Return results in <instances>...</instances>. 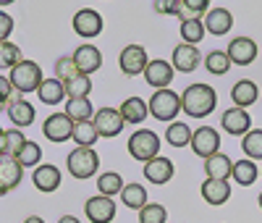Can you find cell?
<instances>
[{"label": "cell", "instance_id": "cell-1", "mask_svg": "<svg viewBox=\"0 0 262 223\" xmlns=\"http://www.w3.org/2000/svg\"><path fill=\"white\" fill-rule=\"evenodd\" d=\"M217 105V92L210 84H189L181 95V110L191 118H207Z\"/></svg>", "mask_w": 262, "mask_h": 223}, {"label": "cell", "instance_id": "cell-2", "mask_svg": "<svg viewBox=\"0 0 262 223\" xmlns=\"http://www.w3.org/2000/svg\"><path fill=\"white\" fill-rule=\"evenodd\" d=\"M128 155L139 163H149L160 155V137L149 129H139L128 137Z\"/></svg>", "mask_w": 262, "mask_h": 223}, {"label": "cell", "instance_id": "cell-3", "mask_svg": "<svg viewBox=\"0 0 262 223\" xmlns=\"http://www.w3.org/2000/svg\"><path fill=\"white\" fill-rule=\"evenodd\" d=\"M149 113L155 116L158 121H165V124H170V121H176V116H179V110H181V97L173 92V89H155V95L149 97Z\"/></svg>", "mask_w": 262, "mask_h": 223}, {"label": "cell", "instance_id": "cell-4", "mask_svg": "<svg viewBox=\"0 0 262 223\" xmlns=\"http://www.w3.org/2000/svg\"><path fill=\"white\" fill-rule=\"evenodd\" d=\"M42 82H45L42 79V69H39V63H34V60H21L16 69H11V84L21 95L37 92Z\"/></svg>", "mask_w": 262, "mask_h": 223}, {"label": "cell", "instance_id": "cell-5", "mask_svg": "<svg viewBox=\"0 0 262 223\" xmlns=\"http://www.w3.org/2000/svg\"><path fill=\"white\" fill-rule=\"evenodd\" d=\"M69 173L74 178H92L100 168V155L92 147H76L74 152H69Z\"/></svg>", "mask_w": 262, "mask_h": 223}, {"label": "cell", "instance_id": "cell-6", "mask_svg": "<svg viewBox=\"0 0 262 223\" xmlns=\"http://www.w3.org/2000/svg\"><path fill=\"white\" fill-rule=\"evenodd\" d=\"M191 150L194 155H200V158H210V155L221 152V134H217L212 126H200L191 131Z\"/></svg>", "mask_w": 262, "mask_h": 223}, {"label": "cell", "instance_id": "cell-7", "mask_svg": "<svg viewBox=\"0 0 262 223\" xmlns=\"http://www.w3.org/2000/svg\"><path fill=\"white\" fill-rule=\"evenodd\" d=\"M92 124H95L97 134H100V137H105V139L118 137V134L123 131V126H126V121H123L118 108H100L97 113H95V121Z\"/></svg>", "mask_w": 262, "mask_h": 223}, {"label": "cell", "instance_id": "cell-8", "mask_svg": "<svg viewBox=\"0 0 262 223\" xmlns=\"http://www.w3.org/2000/svg\"><path fill=\"white\" fill-rule=\"evenodd\" d=\"M147 63H149V58H147V50L142 48V45H126V48L121 50V55H118V66H121V71L126 76L144 74Z\"/></svg>", "mask_w": 262, "mask_h": 223}, {"label": "cell", "instance_id": "cell-9", "mask_svg": "<svg viewBox=\"0 0 262 223\" xmlns=\"http://www.w3.org/2000/svg\"><path fill=\"white\" fill-rule=\"evenodd\" d=\"M74 32L81 37V39H92L102 32V16L95 11V8H81L74 13Z\"/></svg>", "mask_w": 262, "mask_h": 223}, {"label": "cell", "instance_id": "cell-10", "mask_svg": "<svg viewBox=\"0 0 262 223\" xmlns=\"http://www.w3.org/2000/svg\"><path fill=\"white\" fill-rule=\"evenodd\" d=\"M42 134H45L50 142L60 145V142H66V139H71V137H74V121L66 116V113H53V116L45 118Z\"/></svg>", "mask_w": 262, "mask_h": 223}, {"label": "cell", "instance_id": "cell-11", "mask_svg": "<svg viewBox=\"0 0 262 223\" xmlns=\"http://www.w3.org/2000/svg\"><path fill=\"white\" fill-rule=\"evenodd\" d=\"M84 213L92 223H111L116 218V202H113V197L97 194L84 202Z\"/></svg>", "mask_w": 262, "mask_h": 223}, {"label": "cell", "instance_id": "cell-12", "mask_svg": "<svg viewBox=\"0 0 262 223\" xmlns=\"http://www.w3.org/2000/svg\"><path fill=\"white\" fill-rule=\"evenodd\" d=\"M21 176H24V168L18 166V160L0 152V197L13 192L21 184Z\"/></svg>", "mask_w": 262, "mask_h": 223}, {"label": "cell", "instance_id": "cell-13", "mask_svg": "<svg viewBox=\"0 0 262 223\" xmlns=\"http://www.w3.org/2000/svg\"><path fill=\"white\" fill-rule=\"evenodd\" d=\"M228 58L233 66H249L257 58V42L252 37H233L228 42Z\"/></svg>", "mask_w": 262, "mask_h": 223}, {"label": "cell", "instance_id": "cell-14", "mask_svg": "<svg viewBox=\"0 0 262 223\" xmlns=\"http://www.w3.org/2000/svg\"><path fill=\"white\" fill-rule=\"evenodd\" d=\"M173 74H176L173 63L155 58V60L147 63V69H144V82H147L149 87H155V89H165V87L173 82Z\"/></svg>", "mask_w": 262, "mask_h": 223}, {"label": "cell", "instance_id": "cell-15", "mask_svg": "<svg viewBox=\"0 0 262 223\" xmlns=\"http://www.w3.org/2000/svg\"><path fill=\"white\" fill-rule=\"evenodd\" d=\"M71 58H74V63H76L79 74H84V76L95 74V71L100 69V66H102V53L95 48V45H90V42L79 45V48H76V53H74Z\"/></svg>", "mask_w": 262, "mask_h": 223}, {"label": "cell", "instance_id": "cell-16", "mask_svg": "<svg viewBox=\"0 0 262 223\" xmlns=\"http://www.w3.org/2000/svg\"><path fill=\"white\" fill-rule=\"evenodd\" d=\"M221 126H223V131H228V134H233V137H244L247 131H252V118H249V113L244 108H228L226 113H223V118H221Z\"/></svg>", "mask_w": 262, "mask_h": 223}, {"label": "cell", "instance_id": "cell-17", "mask_svg": "<svg viewBox=\"0 0 262 223\" xmlns=\"http://www.w3.org/2000/svg\"><path fill=\"white\" fill-rule=\"evenodd\" d=\"M173 160L163 158V155H158V158H152L149 163H144V178L149 184H168L170 178H173Z\"/></svg>", "mask_w": 262, "mask_h": 223}, {"label": "cell", "instance_id": "cell-18", "mask_svg": "<svg viewBox=\"0 0 262 223\" xmlns=\"http://www.w3.org/2000/svg\"><path fill=\"white\" fill-rule=\"evenodd\" d=\"M200 60H202V55H200V50H196V45H179L176 50H173V69L176 71H181V74H191L196 66H200Z\"/></svg>", "mask_w": 262, "mask_h": 223}, {"label": "cell", "instance_id": "cell-19", "mask_svg": "<svg viewBox=\"0 0 262 223\" xmlns=\"http://www.w3.org/2000/svg\"><path fill=\"white\" fill-rule=\"evenodd\" d=\"M200 192H202V199L207 205H226L228 202V197H231V187H228V181H221V178H205L202 181V187H200Z\"/></svg>", "mask_w": 262, "mask_h": 223}, {"label": "cell", "instance_id": "cell-20", "mask_svg": "<svg viewBox=\"0 0 262 223\" xmlns=\"http://www.w3.org/2000/svg\"><path fill=\"white\" fill-rule=\"evenodd\" d=\"M202 21H205V29H207L210 34H215V37L228 34L231 27H233V16H231V11H226V8H210Z\"/></svg>", "mask_w": 262, "mask_h": 223}, {"label": "cell", "instance_id": "cell-21", "mask_svg": "<svg viewBox=\"0 0 262 223\" xmlns=\"http://www.w3.org/2000/svg\"><path fill=\"white\" fill-rule=\"evenodd\" d=\"M32 181L39 192H55L60 187V171L53 166V163H45V166H37L34 173H32Z\"/></svg>", "mask_w": 262, "mask_h": 223}, {"label": "cell", "instance_id": "cell-22", "mask_svg": "<svg viewBox=\"0 0 262 223\" xmlns=\"http://www.w3.org/2000/svg\"><path fill=\"white\" fill-rule=\"evenodd\" d=\"M257 97H259V89H257V84H254L252 79L236 82L233 89H231V100H233L236 108H244V110H247V105H254Z\"/></svg>", "mask_w": 262, "mask_h": 223}, {"label": "cell", "instance_id": "cell-23", "mask_svg": "<svg viewBox=\"0 0 262 223\" xmlns=\"http://www.w3.org/2000/svg\"><path fill=\"white\" fill-rule=\"evenodd\" d=\"M205 173H207V178H221V181H228L231 173H233V163H231L228 155L215 152V155H210V158L205 160Z\"/></svg>", "mask_w": 262, "mask_h": 223}, {"label": "cell", "instance_id": "cell-24", "mask_svg": "<svg viewBox=\"0 0 262 223\" xmlns=\"http://www.w3.org/2000/svg\"><path fill=\"white\" fill-rule=\"evenodd\" d=\"M118 110H121L123 121H126V124H131V126L142 124V121L149 116V105H147L142 97H126V100H123V105H121Z\"/></svg>", "mask_w": 262, "mask_h": 223}, {"label": "cell", "instance_id": "cell-25", "mask_svg": "<svg viewBox=\"0 0 262 223\" xmlns=\"http://www.w3.org/2000/svg\"><path fill=\"white\" fill-rule=\"evenodd\" d=\"M66 116H69L74 124L92 121V116H95V105L90 103V97H69V105H66Z\"/></svg>", "mask_w": 262, "mask_h": 223}, {"label": "cell", "instance_id": "cell-26", "mask_svg": "<svg viewBox=\"0 0 262 223\" xmlns=\"http://www.w3.org/2000/svg\"><path fill=\"white\" fill-rule=\"evenodd\" d=\"M37 95H39V100L45 103V105H58V103H63V97H66V84H63L60 79L50 76V79H45V82L39 84Z\"/></svg>", "mask_w": 262, "mask_h": 223}, {"label": "cell", "instance_id": "cell-27", "mask_svg": "<svg viewBox=\"0 0 262 223\" xmlns=\"http://www.w3.org/2000/svg\"><path fill=\"white\" fill-rule=\"evenodd\" d=\"M34 108L27 103V100H11V108H8V118L16 129H24V126H32L34 121Z\"/></svg>", "mask_w": 262, "mask_h": 223}, {"label": "cell", "instance_id": "cell-28", "mask_svg": "<svg viewBox=\"0 0 262 223\" xmlns=\"http://www.w3.org/2000/svg\"><path fill=\"white\" fill-rule=\"evenodd\" d=\"M210 11V0H181L179 6V21H202Z\"/></svg>", "mask_w": 262, "mask_h": 223}, {"label": "cell", "instance_id": "cell-29", "mask_svg": "<svg viewBox=\"0 0 262 223\" xmlns=\"http://www.w3.org/2000/svg\"><path fill=\"white\" fill-rule=\"evenodd\" d=\"M257 176H259V168H257V163L254 160H238V163H233V173H231V178L236 184H242V187H252L254 181H257Z\"/></svg>", "mask_w": 262, "mask_h": 223}, {"label": "cell", "instance_id": "cell-30", "mask_svg": "<svg viewBox=\"0 0 262 223\" xmlns=\"http://www.w3.org/2000/svg\"><path fill=\"white\" fill-rule=\"evenodd\" d=\"M165 139L170 147H186L191 142V126L184 121H170V126L165 129Z\"/></svg>", "mask_w": 262, "mask_h": 223}, {"label": "cell", "instance_id": "cell-31", "mask_svg": "<svg viewBox=\"0 0 262 223\" xmlns=\"http://www.w3.org/2000/svg\"><path fill=\"white\" fill-rule=\"evenodd\" d=\"M121 202L126 208H131V210H142L147 205V189L142 184H137V181L134 184H126L123 192H121Z\"/></svg>", "mask_w": 262, "mask_h": 223}, {"label": "cell", "instance_id": "cell-32", "mask_svg": "<svg viewBox=\"0 0 262 223\" xmlns=\"http://www.w3.org/2000/svg\"><path fill=\"white\" fill-rule=\"evenodd\" d=\"M29 139L24 137V131L21 129H8L3 131V142H0V152L3 155H11V158H16V155L21 152V147H24Z\"/></svg>", "mask_w": 262, "mask_h": 223}, {"label": "cell", "instance_id": "cell-33", "mask_svg": "<svg viewBox=\"0 0 262 223\" xmlns=\"http://www.w3.org/2000/svg\"><path fill=\"white\" fill-rule=\"evenodd\" d=\"M123 187H126V184H123V178H121L118 171L100 173V178H97V189H100V194H105V197H116V194H121Z\"/></svg>", "mask_w": 262, "mask_h": 223}, {"label": "cell", "instance_id": "cell-34", "mask_svg": "<svg viewBox=\"0 0 262 223\" xmlns=\"http://www.w3.org/2000/svg\"><path fill=\"white\" fill-rule=\"evenodd\" d=\"M100 139V134L95 129L92 121H81V124H74V142L79 147H95V142Z\"/></svg>", "mask_w": 262, "mask_h": 223}, {"label": "cell", "instance_id": "cell-35", "mask_svg": "<svg viewBox=\"0 0 262 223\" xmlns=\"http://www.w3.org/2000/svg\"><path fill=\"white\" fill-rule=\"evenodd\" d=\"M242 150L249 160H262V129H252L244 134Z\"/></svg>", "mask_w": 262, "mask_h": 223}, {"label": "cell", "instance_id": "cell-36", "mask_svg": "<svg viewBox=\"0 0 262 223\" xmlns=\"http://www.w3.org/2000/svg\"><path fill=\"white\" fill-rule=\"evenodd\" d=\"M205 66H207V71L210 74H215V76H223V74H228L231 71V58H228V53H223V50H212L207 58H205Z\"/></svg>", "mask_w": 262, "mask_h": 223}, {"label": "cell", "instance_id": "cell-37", "mask_svg": "<svg viewBox=\"0 0 262 223\" xmlns=\"http://www.w3.org/2000/svg\"><path fill=\"white\" fill-rule=\"evenodd\" d=\"M16 160H18L21 168H37L39 160H42V147L37 142H27L21 147V152L16 155Z\"/></svg>", "mask_w": 262, "mask_h": 223}, {"label": "cell", "instance_id": "cell-38", "mask_svg": "<svg viewBox=\"0 0 262 223\" xmlns=\"http://www.w3.org/2000/svg\"><path fill=\"white\" fill-rule=\"evenodd\" d=\"M179 32H181V39L186 45H196V42H202L207 29H205V21H181Z\"/></svg>", "mask_w": 262, "mask_h": 223}, {"label": "cell", "instance_id": "cell-39", "mask_svg": "<svg viewBox=\"0 0 262 223\" xmlns=\"http://www.w3.org/2000/svg\"><path fill=\"white\" fill-rule=\"evenodd\" d=\"M90 92H92V79L84 74L66 82V97H90Z\"/></svg>", "mask_w": 262, "mask_h": 223}, {"label": "cell", "instance_id": "cell-40", "mask_svg": "<svg viewBox=\"0 0 262 223\" xmlns=\"http://www.w3.org/2000/svg\"><path fill=\"white\" fill-rule=\"evenodd\" d=\"M21 63V50L13 42H0V69H16Z\"/></svg>", "mask_w": 262, "mask_h": 223}, {"label": "cell", "instance_id": "cell-41", "mask_svg": "<svg viewBox=\"0 0 262 223\" xmlns=\"http://www.w3.org/2000/svg\"><path fill=\"white\" fill-rule=\"evenodd\" d=\"M168 220V210L158 202H147L139 210V223H165Z\"/></svg>", "mask_w": 262, "mask_h": 223}, {"label": "cell", "instance_id": "cell-42", "mask_svg": "<svg viewBox=\"0 0 262 223\" xmlns=\"http://www.w3.org/2000/svg\"><path fill=\"white\" fill-rule=\"evenodd\" d=\"M74 76H79V69H76L74 58H60L55 63V79H60L66 84V82H71Z\"/></svg>", "mask_w": 262, "mask_h": 223}, {"label": "cell", "instance_id": "cell-43", "mask_svg": "<svg viewBox=\"0 0 262 223\" xmlns=\"http://www.w3.org/2000/svg\"><path fill=\"white\" fill-rule=\"evenodd\" d=\"M179 6H181V0H155V11L165 16H176Z\"/></svg>", "mask_w": 262, "mask_h": 223}, {"label": "cell", "instance_id": "cell-44", "mask_svg": "<svg viewBox=\"0 0 262 223\" xmlns=\"http://www.w3.org/2000/svg\"><path fill=\"white\" fill-rule=\"evenodd\" d=\"M11 32H13V18L0 11V42H6L11 37Z\"/></svg>", "mask_w": 262, "mask_h": 223}, {"label": "cell", "instance_id": "cell-45", "mask_svg": "<svg viewBox=\"0 0 262 223\" xmlns=\"http://www.w3.org/2000/svg\"><path fill=\"white\" fill-rule=\"evenodd\" d=\"M11 92H13V84H11V79L0 76V110H3V105L11 100Z\"/></svg>", "mask_w": 262, "mask_h": 223}, {"label": "cell", "instance_id": "cell-46", "mask_svg": "<svg viewBox=\"0 0 262 223\" xmlns=\"http://www.w3.org/2000/svg\"><path fill=\"white\" fill-rule=\"evenodd\" d=\"M58 223H81V220H79V218H74V215H63Z\"/></svg>", "mask_w": 262, "mask_h": 223}, {"label": "cell", "instance_id": "cell-47", "mask_svg": "<svg viewBox=\"0 0 262 223\" xmlns=\"http://www.w3.org/2000/svg\"><path fill=\"white\" fill-rule=\"evenodd\" d=\"M24 223H45V220H42V218H39V215H29V218H27V220H24Z\"/></svg>", "mask_w": 262, "mask_h": 223}, {"label": "cell", "instance_id": "cell-48", "mask_svg": "<svg viewBox=\"0 0 262 223\" xmlns=\"http://www.w3.org/2000/svg\"><path fill=\"white\" fill-rule=\"evenodd\" d=\"M11 3H16V0H0V6H11Z\"/></svg>", "mask_w": 262, "mask_h": 223}, {"label": "cell", "instance_id": "cell-49", "mask_svg": "<svg viewBox=\"0 0 262 223\" xmlns=\"http://www.w3.org/2000/svg\"><path fill=\"white\" fill-rule=\"evenodd\" d=\"M257 202H259V208H262V192H259V199H257Z\"/></svg>", "mask_w": 262, "mask_h": 223}, {"label": "cell", "instance_id": "cell-50", "mask_svg": "<svg viewBox=\"0 0 262 223\" xmlns=\"http://www.w3.org/2000/svg\"><path fill=\"white\" fill-rule=\"evenodd\" d=\"M0 142H3V129H0Z\"/></svg>", "mask_w": 262, "mask_h": 223}, {"label": "cell", "instance_id": "cell-51", "mask_svg": "<svg viewBox=\"0 0 262 223\" xmlns=\"http://www.w3.org/2000/svg\"><path fill=\"white\" fill-rule=\"evenodd\" d=\"M259 173H262V171H259Z\"/></svg>", "mask_w": 262, "mask_h": 223}]
</instances>
